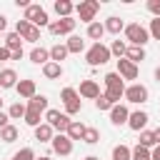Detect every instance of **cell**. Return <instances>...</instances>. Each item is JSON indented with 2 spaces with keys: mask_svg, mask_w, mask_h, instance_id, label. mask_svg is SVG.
Instances as JSON below:
<instances>
[{
  "mask_svg": "<svg viewBox=\"0 0 160 160\" xmlns=\"http://www.w3.org/2000/svg\"><path fill=\"white\" fill-rule=\"evenodd\" d=\"M20 38H22V40H28V42H38V40H40V28L30 25V28H28V30H25Z\"/></svg>",
  "mask_w": 160,
  "mask_h": 160,
  "instance_id": "obj_32",
  "label": "cell"
},
{
  "mask_svg": "<svg viewBox=\"0 0 160 160\" xmlns=\"http://www.w3.org/2000/svg\"><path fill=\"white\" fill-rule=\"evenodd\" d=\"M28 28H30V22H28V20H18V25H15V32H18V35H22Z\"/></svg>",
  "mask_w": 160,
  "mask_h": 160,
  "instance_id": "obj_42",
  "label": "cell"
},
{
  "mask_svg": "<svg viewBox=\"0 0 160 160\" xmlns=\"http://www.w3.org/2000/svg\"><path fill=\"white\" fill-rule=\"evenodd\" d=\"M125 38L130 40V45L142 48V45L150 40V30H145L140 22H130V25H125Z\"/></svg>",
  "mask_w": 160,
  "mask_h": 160,
  "instance_id": "obj_2",
  "label": "cell"
},
{
  "mask_svg": "<svg viewBox=\"0 0 160 160\" xmlns=\"http://www.w3.org/2000/svg\"><path fill=\"white\" fill-rule=\"evenodd\" d=\"M28 110H32V112H42V110H48V98H45V95H35V98H30V100H28Z\"/></svg>",
  "mask_w": 160,
  "mask_h": 160,
  "instance_id": "obj_19",
  "label": "cell"
},
{
  "mask_svg": "<svg viewBox=\"0 0 160 160\" xmlns=\"http://www.w3.org/2000/svg\"><path fill=\"white\" fill-rule=\"evenodd\" d=\"M150 35H152L155 40H160V18L150 20Z\"/></svg>",
  "mask_w": 160,
  "mask_h": 160,
  "instance_id": "obj_40",
  "label": "cell"
},
{
  "mask_svg": "<svg viewBox=\"0 0 160 160\" xmlns=\"http://www.w3.org/2000/svg\"><path fill=\"white\" fill-rule=\"evenodd\" d=\"M75 22L78 20H72V18H60L55 22H50V32L52 35H70L75 30Z\"/></svg>",
  "mask_w": 160,
  "mask_h": 160,
  "instance_id": "obj_8",
  "label": "cell"
},
{
  "mask_svg": "<svg viewBox=\"0 0 160 160\" xmlns=\"http://www.w3.org/2000/svg\"><path fill=\"white\" fill-rule=\"evenodd\" d=\"M130 120V110L125 108V105H112V110H110V122L112 125H125Z\"/></svg>",
  "mask_w": 160,
  "mask_h": 160,
  "instance_id": "obj_12",
  "label": "cell"
},
{
  "mask_svg": "<svg viewBox=\"0 0 160 160\" xmlns=\"http://www.w3.org/2000/svg\"><path fill=\"white\" fill-rule=\"evenodd\" d=\"M80 98L98 100V98H100V85H98L95 80H82V82H80Z\"/></svg>",
  "mask_w": 160,
  "mask_h": 160,
  "instance_id": "obj_11",
  "label": "cell"
},
{
  "mask_svg": "<svg viewBox=\"0 0 160 160\" xmlns=\"http://www.w3.org/2000/svg\"><path fill=\"white\" fill-rule=\"evenodd\" d=\"M98 140H100V132H98L95 128H88V130H85V135H82V142H88V145H95Z\"/></svg>",
  "mask_w": 160,
  "mask_h": 160,
  "instance_id": "obj_35",
  "label": "cell"
},
{
  "mask_svg": "<svg viewBox=\"0 0 160 160\" xmlns=\"http://www.w3.org/2000/svg\"><path fill=\"white\" fill-rule=\"evenodd\" d=\"M65 58H68V45H52L50 48V60L52 62H60Z\"/></svg>",
  "mask_w": 160,
  "mask_h": 160,
  "instance_id": "obj_25",
  "label": "cell"
},
{
  "mask_svg": "<svg viewBox=\"0 0 160 160\" xmlns=\"http://www.w3.org/2000/svg\"><path fill=\"white\" fill-rule=\"evenodd\" d=\"M35 160H50V158H48V155H40V158H35Z\"/></svg>",
  "mask_w": 160,
  "mask_h": 160,
  "instance_id": "obj_49",
  "label": "cell"
},
{
  "mask_svg": "<svg viewBox=\"0 0 160 160\" xmlns=\"http://www.w3.org/2000/svg\"><path fill=\"white\" fill-rule=\"evenodd\" d=\"M132 158V150L128 145H115L112 148V160H130Z\"/></svg>",
  "mask_w": 160,
  "mask_h": 160,
  "instance_id": "obj_27",
  "label": "cell"
},
{
  "mask_svg": "<svg viewBox=\"0 0 160 160\" xmlns=\"http://www.w3.org/2000/svg\"><path fill=\"white\" fill-rule=\"evenodd\" d=\"M155 80H158V82H160V68H158V70H155Z\"/></svg>",
  "mask_w": 160,
  "mask_h": 160,
  "instance_id": "obj_48",
  "label": "cell"
},
{
  "mask_svg": "<svg viewBox=\"0 0 160 160\" xmlns=\"http://www.w3.org/2000/svg\"><path fill=\"white\" fill-rule=\"evenodd\" d=\"M148 95H150V92H148L145 85H138V82H135V85L125 88V100H128V102H138V105H140V102H148Z\"/></svg>",
  "mask_w": 160,
  "mask_h": 160,
  "instance_id": "obj_7",
  "label": "cell"
},
{
  "mask_svg": "<svg viewBox=\"0 0 160 160\" xmlns=\"http://www.w3.org/2000/svg\"><path fill=\"white\" fill-rule=\"evenodd\" d=\"M75 10H78V18L90 25V22H95V15H98V10H100V2H98V0H82Z\"/></svg>",
  "mask_w": 160,
  "mask_h": 160,
  "instance_id": "obj_5",
  "label": "cell"
},
{
  "mask_svg": "<svg viewBox=\"0 0 160 160\" xmlns=\"http://www.w3.org/2000/svg\"><path fill=\"white\" fill-rule=\"evenodd\" d=\"M5 28H8V18H5V15H0V32H2Z\"/></svg>",
  "mask_w": 160,
  "mask_h": 160,
  "instance_id": "obj_46",
  "label": "cell"
},
{
  "mask_svg": "<svg viewBox=\"0 0 160 160\" xmlns=\"http://www.w3.org/2000/svg\"><path fill=\"white\" fill-rule=\"evenodd\" d=\"M60 115H62L60 110H48V112H45V120H48V125L52 128V125H55V122L60 120Z\"/></svg>",
  "mask_w": 160,
  "mask_h": 160,
  "instance_id": "obj_39",
  "label": "cell"
},
{
  "mask_svg": "<svg viewBox=\"0 0 160 160\" xmlns=\"http://www.w3.org/2000/svg\"><path fill=\"white\" fill-rule=\"evenodd\" d=\"M52 150H55L58 155H62V158H65V155H70V152H72V140H70L68 135H60V132H58V135L52 138Z\"/></svg>",
  "mask_w": 160,
  "mask_h": 160,
  "instance_id": "obj_10",
  "label": "cell"
},
{
  "mask_svg": "<svg viewBox=\"0 0 160 160\" xmlns=\"http://www.w3.org/2000/svg\"><path fill=\"white\" fill-rule=\"evenodd\" d=\"M148 10H150L155 18H160V0H148Z\"/></svg>",
  "mask_w": 160,
  "mask_h": 160,
  "instance_id": "obj_41",
  "label": "cell"
},
{
  "mask_svg": "<svg viewBox=\"0 0 160 160\" xmlns=\"http://www.w3.org/2000/svg\"><path fill=\"white\" fill-rule=\"evenodd\" d=\"M125 58L130 60V62H140V60H145V48H138V45H130L128 48V52H125Z\"/></svg>",
  "mask_w": 160,
  "mask_h": 160,
  "instance_id": "obj_24",
  "label": "cell"
},
{
  "mask_svg": "<svg viewBox=\"0 0 160 160\" xmlns=\"http://www.w3.org/2000/svg\"><path fill=\"white\" fill-rule=\"evenodd\" d=\"M95 108H98V110H112V102L108 100V95H100V98L95 100Z\"/></svg>",
  "mask_w": 160,
  "mask_h": 160,
  "instance_id": "obj_38",
  "label": "cell"
},
{
  "mask_svg": "<svg viewBox=\"0 0 160 160\" xmlns=\"http://www.w3.org/2000/svg\"><path fill=\"white\" fill-rule=\"evenodd\" d=\"M30 60H32L35 65H48V62H50V50H45V48H32V50H30Z\"/></svg>",
  "mask_w": 160,
  "mask_h": 160,
  "instance_id": "obj_15",
  "label": "cell"
},
{
  "mask_svg": "<svg viewBox=\"0 0 160 160\" xmlns=\"http://www.w3.org/2000/svg\"><path fill=\"white\" fill-rule=\"evenodd\" d=\"M130 160H152V155H150L148 148L138 145V148H132V158H130Z\"/></svg>",
  "mask_w": 160,
  "mask_h": 160,
  "instance_id": "obj_34",
  "label": "cell"
},
{
  "mask_svg": "<svg viewBox=\"0 0 160 160\" xmlns=\"http://www.w3.org/2000/svg\"><path fill=\"white\" fill-rule=\"evenodd\" d=\"M138 145H142V148H152V145H158V142H155V132H152V130H142Z\"/></svg>",
  "mask_w": 160,
  "mask_h": 160,
  "instance_id": "obj_31",
  "label": "cell"
},
{
  "mask_svg": "<svg viewBox=\"0 0 160 160\" xmlns=\"http://www.w3.org/2000/svg\"><path fill=\"white\" fill-rule=\"evenodd\" d=\"M8 120H10V115H8V112H2V110H0V130H2V128H5V125H10V122H8Z\"/></svg>",
  "mask_w": 160,
  "mask_h": 160,
  "instance_id": "obj_43",
  "label": "cell"
},
{
  "mask_svg": "<svg viewBox=\"0 0 160 160\" xmlns=\"http://www.w3.org/2000/svg\"><path fill=\"white\" fill-rule=\"evenodd\" d=\"M5 45H8L10 52H12V50H22V38H20L18 32H10V35L5 38Z\"/></svg>",
  "mask_w": 160,
  "mask_h": 160,
  "instance_id": "obj_28",
  "label": "cell"
},
{
  "mask_svg": "<svg viewBox=\"0 0 160 160\" xmlns=\"http://www.w3.org/2000/svg\"><path fill=\"white\" fill-rule=\"evenodd\" d=\"M42 75L48 78V80H58L60 75H62V65L60 62H48V65H42Z\"/></svg>",
  "mask_w": 160,
  "mask_h": 160,
  "instance_id": "obj_16",
  "label": "cell"
},
{
  "mask_svg": "<svg viewBox=\"0 0 160 160\" xmlns=\"http://www.w3.org/2000/svg\"><path fill=\"white\" fill-rule=\"evenodd\" d=\"M15 90H18V95L20 98H35L38 92H35V80H20L18 85H15Z\"/></svg>",
  "mask_w": 160,
  "mask_h": 160,
  "instance_id": "obj_14",
  "label": "cell"
},
{
  "mask_svg": "<svg viewBox=\"0 0 160 160\" xmlns=\"http://www.w3.org/2000/svg\"><path fill=\"white\" fill-rule=\"evenodd\" d=\"M22 120H25L30 128H38V125H42V122H40V112H32V110H28Z\"/></svg>",
  "mask_w": 160,
  "mask_h": 160,
  "instance_id": "obj_37",
  "label": "cell"
},
{
  "mask_svg": "<svg viewBox=\"0 0 160 160\" xmlns=\"http://www.w3.org/2000/svg\"><path fill=\"white\" fill-rule=\"evenodd\" d=\"M85 160H100V158H95V155H88V158H85Z\"/></svg>",
  "mask_w": 160,
  "mask_h": 160,
  "instance_id": "obj_50",
  "label": "cell"
},
{
  "mask_svg": "<svg viewBox=\"0 0 160 160\" xmlns=\"http://www.w3.org/2000/svg\"><path fill=\"white\" fill-rule=\"evenodd\" d=\"M85 60H88L92 68H95V65H105V62L110 60V48H108V45H102V42H95V45L88 50Z\"/></svg>",
  "mask_w": 160,
  "mask_h": 160,
  "instance_id": "obj_3",
  "label": "cell"
},
{
  "mask_svg": "<svg viewBox=\"0 0 160 160\" xmlns=\"http://www.w3.org/2000/svg\"><path fill=\"white\" fill-rule=\"evenodd\" d=\"M60 98H62V102H65V112H68V115H78V112H80L82 102H80L78 90H72V88H62Z\"/></svg>",
  "mask_w": 160,
  "mask_h": 160,
  "instance_id": "obj_4",
  "label": "cell"
},
{
  "mask_svg": "<svg viewBox=\"0 0 160 160\" xmlns=\"http://www.w3.org/2000/svg\"><path fill=\"white\" fill-rule=\"evenodd\" d=\"M150 155H152V160H160V145H155V148H152V152H150Z\"/></svg>",
  "mask_w": 160,
  "mask_h": 160,
  "instance_id": "obj_45",
  "label": "cell"
},
{
  "mask_svg": "<svg viewBox=\"0 0 160 160\" xmlns=\"http://www.w3.org/2000/svg\"><path fill=\"white\" fill-rule=\"evenodd\" d=\"M118 75H120L122 80H135V78H138V65L130 62L128 58H120V60H118Z\"/></svg>",
  "mask_w": 160,
  "mask_h": 160,
  "instance_id": "obj_9",
  "label": "cell"
},
{
  "mask_svg": "<svg viewBox=\"0 0 160 160\" xmlns=\"http://www.w3.org/2000/svg\"><path fill=\"white\" fill-rule=\"evenodd\" d=\"M52 128L48 125V122H42V125H38L35 128V140H40V142H52Z\"/></svg>",
  "mask_w": 160,
  "mask_h": 160,
  "instance_id": "obj_17",
  "label": "cell"
},
{
  "mask_svg": "<svg viewBox=\"0 0 160 160\" xmlns=\"http://www.w3.org/2000/svg\"><path fill=\"white\" fill-rule=\"evenodd\" d=\"M20 80H18V75H15V70H10V68H5L2 72H0V88H15Z\"/></svg>",
  "mask_w": 160,
  "mask_h": 160,
  "instance_id": "obj_18",
  "label": "cell"
},
{
  "mask_svg": "<svg viewBox=\"0 0 160 160\" xmlns=\"http://www.w3.org/2000/svg\"><path fill=\"white\" fill-rule=\"evenodd\" d=\"M105 95H108V100L112 102V105H120V98H125V82H122V78L118 75V72H108L105 78Z\"/></svg>",
  "mask_w": 160,
  "mask_h": 160,
  "instance_id": "obj_1",
  "label": "cell"
},
{
  "mask_svg": "<svg viewBox=\"0 0 160 160\" xmlns=\"http://www.w3.org/2000/svg\"><path fill=\"white\" fill-rule=\"evenodd\" d=\"M148 112H142V110H135V112H130V120H128V125H130V130H142L145 125H148Z\"/></svg>",
  "mask_w": 160,
  "mask_h": 160,
  "instance_id": "obj_13",
  "label": "cell"
},
{
  "mask_svg": "<svg viewBox=\"0 0 160 160\" xmlns=\"http://www.w3.org/2000/svg\"><path fill=\"white\" fill-rule=\"evenodd\" d=\"M72 10H75V5H72L70 0H55V12H58L60 18H70Z\"/></svg>",
  "mask_w": 160,
  "mask_h": 160,
  "instance_id": "obj_22",
  "label": "cell"
},
{
  "mask_svg": "<svg viewBox=\"0 0 160 160\" xmlns=\"http://www.w3.org/2000/svg\"><path fill=\"white\" fill-rule=\"evenodd\" d=\"M0 108H2V100H0Z\"/></svg>",
  "mask_w": 160,
  "mask_h": 160,
  "instance_id": "obj_51",
  "label": "cell"
},
{
  "mask_svg": "<svg viewBox=\"0 0 160 160\" xmlns=\"http://www.w3.org/2000/svg\"><path fill=\"white\" fill-rule=\"evenodd\" d=\"M125 52H128V45H125L122 40H112V45H110V55H118V60H120Z\"/></svg>",
  "mask_w": 160,
  "mask_h": 160,
  "instance_id": "obj_33",
  "label": "cell"
},
{
  "mask_svg": "<svg viewBox=\"0 0 160 160\" xmlns=\"http://www.w3.org/2000/svg\"><path fill=\"white\" fill-rule=\"evenodd\" d=\"M102 35H105V25H102V22H90V25H88V38H90V40L100 42Z\"/></svg>",
  "mask_w": 160,
  "mask_h": 160,
  "instance_id": "obj_23",
  "label": "cell"
},
{
  "mask_svg": "<svg viewBox=\"0 0 160 160\" xmlns=\"http://www.w3.org/2000/svg\"><path fill=\"white\" fill-rule=\"evenodd\" d=\"M152 132H155V142H158V145H160V128H155V130H152Z\"/></svg>",
  "mask_w": 160,
  "mask_h": 160,
  "instance_id": "obj_47",
  "label": "cell"
},
{
  "mask_svg": "<svg viewBox=\"0 0 160 160\" xmlns=\"http://www.w3.org/2000/svg\"><path fill=\"white\" fill-rule=\"evenodd\" d=\"M120 30H125V22L118 18V15H112V18H108V22H105V32H112V35H120Z\"/></svg>",
  "mask_w": 160,
  "mask_h": 160,
  "instance_id": "obj_21",
  "label": "cell"
},
{
  "mask_svg": "<svg viewBox=\"0 0 160 160\" xmlns=\"http://www.w3.org/2000/svg\"><path fill=\"white\" fill-rule=\"evenodd\" d=\"M20 58H22V50H12L10 52V60H20Z\"/></svg>",
  "mask_w": 160,
  "mask_h": 160,
  "instance_id": "obj_44",
  "label": "cell"
},
{
  "mask_svg": "<svg viewBox=\"0 0 160 160\" xmlns=\"http://www.w3.org/2000/svg\"><path fill=\"white\" fill-rule=\"evenodd\" d=\"M25 112H28V108H25L22 102H12V105H10V110H8V115H10V120H18V118H25Z\"/></svg>",
  "mask_w": 160,
  "mask_h": 160,
  "instance_id": "obj_30",
  "label": "cell"
},
{
  "mask_svg": "<svg viewBox=\"0 0 160 160\" xmlns=\"http://www.w3.org/2000/svg\"><path fill=\"white\" fill-rule=\"evenodd\" d=\"M65 45H68V52H82V48H85V42H82L78 35H70Z\"/></svg>",
  "mask_w": 160,
  "mask_h": 160,
  "instance_id": "obj_29",
  "label": "cell"
},
{
  "mask_svg": "<svg viewBox=\"0 0 160 160\" xmlns=\"http://www.w3.org/2000/svg\"><path fill=\"white\" fill-rule=\"evenodd\" d=\"M22 20H28L30 25H35V28H42V25H50V20H48V12L40 8V5H30V8H25V18Z\"/></svg>",
  "mask_w": 160,
  "mask_h": 160,
  "instance_id": "obj_6",
  "label": "cell"
},
{
  "mask_svg": "<svg viewBox=\"0 0 160 160\" xmlns=\"http://www.w3.org/2000/svg\"><path fill=\"white\" fill-rule=\"evenodd\" d=\"M85 130H88V128H85V125H82V122H78V120H72V122H70V128H68V132H65V135H68V138H70V140H82V135H85Z\"/></svg>",
  "mask_w": 160,
  "mask_h": 160,
  "instance_id": "obj_20",
  "label": "cell"
},
{
  "mask_svg": "<svg viewBox=\"0 0 160 160\" xmlns=\"http://www.w3.org/2000/svg\"><path fill=\"white\" fill-rule=\"evenodd\" d=\"M12 160H35V150L32 148H22L12 155Z\"/></svg>",
  "mask_w": 160,
  "mask_h": 160,
  "instance_id": "obj_36",
  "label": "cell"
},
{
  "mask_svg": "<svg viewBox=\"0 0 160 160\" xmlns=\"http://www.w3.org/2000/svg\"><path fill=\"white\" fill-rule=\"evenodd\" d=\"M0 140H2V142H15V140H18V128H15V125H5V128L0 130Z\"/></svg>",
  "mask_w": 160,
  "mask_h": 160,
  "instance_id": "obj_26",
  "label": "cell"
}]
</instances>
